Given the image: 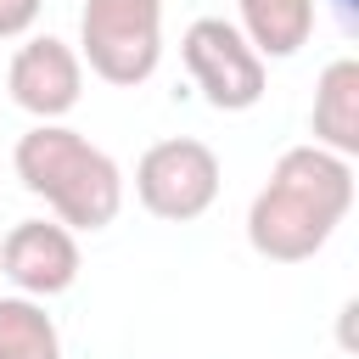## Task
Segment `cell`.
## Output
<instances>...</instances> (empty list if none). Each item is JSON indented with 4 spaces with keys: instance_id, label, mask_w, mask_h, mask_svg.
Instances as JSON below:
<instances>
[{
    "instance_id": "1",
    "label": "cell",
    "mask_w": 359,
    "mask_h": 359,
    "mask_svg": "<svg viewBox=\"0 0 359 359\" xmlns=\"http://www.w3.org/2000/svg\"><path fill=\"white\" fill-rule=\"evenodd\" d=\"M353 208V157H337L325 146H292L269 168L264 191L247 208V241L269 264H303L314 258L337 224Z\"/></svg>"
},
{
    "instance_id": "2",
    "label": "cell",
    "mask_w": 359,
    "mask_h": 359,
    "mask_svg": "<svg viewBox=\"0 0 359 359\" xmlns=\"http://www.w3.org/2000/svg\"><path fill=\"white\" fill-rule=\"evenodd\" d=\"M11 168H17L22 191L45 196L50 213L67 230H107L118 219V208H123L118 163L101 146H90L79 129H67V123H34L17 140Z\"/></svg>"
},
{
    "instance_id": "3",
    "label": "cell",
    "mask_w": 359,
    "mask_h": 359,
    "mask_svg": "<svg viewBox=\"0 0 359 359\" xmlns=\"http://www.w3.org/2000/svg\"><path fill=\"white\" fill-rule=\"evenodd\" d=\"M79 56L118 90L146 84L163 62V0H84Z\"/></svg>"
},
{
    "instance_id": "4",
    "label": "cell",
    "mask_w": 359,
    "mask_h": 359,
    "mask_svg": "<svg viewBox=\"0 0 359 359\" xmlns=\"http://www.w3.org/2000/svg\"><path fill=\"white\" fill-rule=\"evenodd\" d=\"M135 196H140V208L151 219H168V224L202 219L219 202V157H213V146H202L191 135L146 146L140 163H135Z\"/></svg>"
},
{
    "instance_id": "5",
    "label": "cell",
    "mask_w": 359,
    "mask_h": 359,
    "mask_svg": "<svg viewBox=\"0 0 359 359\" xmlns=\"http://www.w3.org/2000/svg\"><path fill=\"white\" fill-rule=\"evenodd\" d=\"M180 62L213 112H247L264 101V56L224 17H196L180 39Z\"/></svg>"
},
{
    "instance_id": "6",
    "label": "cell",
    "mask_w": 359,
    "mask_h": 359,
    "mask_svg": "<svg viewBox=\"0 0 359 359\" xmlns=\"http://www.w3.org/2000/svg\"><path fill=\"white\" fill-rule=\"evenodd\" d=\"M6 90H11V101H17L28 118L62 123V118L79 107V95H84V62H79V50H73L67 39L34 34V39L17 45V56H11Z\"/></svg>"
},
{
    "instance_id": "7",
    "label": "cell",
    "mask_w": 359,
    "mask_h": 359,
    "mask_svg": "<svg viewBox=\"0 0 359 359\" xmlns=\"http://www.w3.org/2000/svg\"><path fill=\"white\" fill-rule=\"evenodd\" d=\"M0 275L22 292V297H56L79 280V241L73 230L56 219H22L6 230L0 241Z\"/></svg>"
},
{
    "instance_id": "8",
    "label": "cell",
    "mask_w": 359,
    "mask_h": 359,
    "mask_svg": "<svg viewBox=\"0 0 359 359\" xmlns=\"http://www.w3.org/2000/svg\"><path fill=\"white\" fill-rule=\"evenodd\" d=\"M309 129H314V146H325L337 157H359V62L353 56L325 62V73L314 84Z\"/></svg>"
},
{
    "instance_id": "9",
    "label": "cell",
    "mask_w": 359,
    "mask_h": 359,
    "mask_svg": "<svg viewBox=\"0 0 359 359\" xmlns=\"http://www.w3.org/2000/svg\"><path fill=\"white\" fill-rule=\"evenodd\" d=\"M236 28L247 34V45L258 56H297L314 34V0H236Z\"/></svg>"
},
{
    "instance_id": "10",
    "label": "cell",
    "mask_w": 359,
    "mask_h": 359,
    "mask_svg": "<svg viewBox=\"0 0 359 359\" xmlns=\"http://www.w3.org/2000/svg\"><path fill=\"white\" fill-rule=\"evenodd\" d=\"M0 359H62V331L39 297H0Z\"/></svg>"
},
{
    "instance_id": "11",
    "label": "cell",
    "mask_w": 359,
    "mask_h": 359,
    "mask_svg": "<svg viewBox=\"0 0 359 359\" xmlns=\"http://www.w3.org/2000/svg\"><path fill=\"white\" fill-rule=\"evenodd\" d=\"M39 6L45 0H0V39H17L39 22Z\"/></svg>"
}]
</instances>
